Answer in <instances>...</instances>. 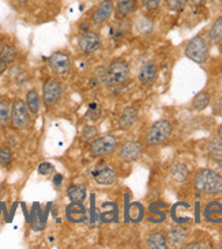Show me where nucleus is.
Instances as JSON below:
<instances>
[{
	"label": "nucleus",
	"instance_id": "11",
	"mask_svg": "<svg viewBox=\"0 0 222 249\" xmlns=\"http://www.w3.org/2000/svg\"><path fill=\"white\" fill-rule=\"evenodd\" d=\"M120 158L123 161L132 162L139 160L142 155V144L138 142H127L120 148Z\"/></svg>",
	"mask_w": 222,
	"mask_h": 249
},
{
	"label": "nucleus",
	"instance_id": "37",
	"mask_svg": "<svg viewBox=\"0 0 222 249\" xmlns=\"http://www.w3.org/2000/svg\"><path fill=\"white\" fill-rule=\"evenodd\" d=\"M187 248H204V245H202V244H199V243H194V244H189V245H187Z\"/></svg>",
	"mask_w": 222,
	"mask_h": 249
},
{
	"label": "nucleus",
	"instance_id": "5",
	"mask_svg": "<svg viewBox=\"0 0 222 249\" xmlns=\"http://www.w3.org/2000/svg\"><path fill=\"white\" fill-rule=\"evenodd\" d=\"M10 122L13 124V127L17 128V129H22V128H26L29 125L30 115H29V109H27L25 102L20 101V100L13 102Z\"/></svg>",
	"mask_w": 222,
	"mask_h": 249
},
{
	"label": "nucleus",
	"instance_id": "28",
	"mask_svg": "<svg viewBox=\"0 0 222 249\" xmlns=\"http://www.w3.org/2000/svg\"><path fill=\"white\" fill-rule=\"evenodd\" d=\"M97 134H98V131H97V128L94 125H86V127L83 128V131H82V141H94Z\"/></svg>",
	"mask_w": 222,
	"mask_h": 249
},
{
	"label": "nucleus",
	"instance_id": "6",
	"mask_svg": "<svg viewBox=\"0 0 222 249\" xmlns=\"http://www.w3.org/2000/svg\"><path fill=\"white\" fill-rule=\"evenodd\" d=\"M117 147V139L113 135H104L93 141L92 143V154L95 157H102V155L111 154Z\"/></svg>",
	"mask_w": 222,
	"mask_h": 249
},
{
	"label": "nucleus",
	"instance_id": "22",
	"mask_svg": "<svg viewBox=\"0 0 222 249\" xmlns=\"http://www.w3.org/2000/svg\"><path fill=\"white\" fill-rule=\"evenodd\" d=\"M209 40L211 41L213 44H218V42H221L222 41V15L221 17H218V18L214 20L213 26L210 27Z\"/></svg>",
	"mask_w": 222,
	"mask_h": 249
},
{
	"label": "nucleus",
	"instance_id": "42",
	"mask_svg": "<svg viewBox=\"0 0 222 249\" xmlns=\"http://www.w3.org/2000/svg\"><path fill=\"white\" fill-rule=\"evenodd\" d=\"M217 3H222V0H216Z\"/></svg>",
	"mask_w": 222,
	"mask_h": 249
},
{
	"label": "nucleus",
	"instance_id": "16",
	"mask_svg": "<svg viewBox=\"0 0 222 249\" xmlns=\"http://www.w3.org/2000/svg\"><path fill=\"white\" fill-rule=\"evenodd\" d=\"M157 71H158V68H157L154 63H146L139 71V81H141V83H143V85L153 83L155 76H157Z\"/></svg>",
	"mask_w": 222,
	"mask_h": 249
},
{
	"label": "nucleus",
	"instance_id": "13",
	"mask_svg": "<svg viewBox=\"0 0 222 249\" xmlns=\"http://www.w3.org/2000/svg\"><path fill=\"white\" fill-rule=\"evenodd\" d=\"M138 120V110L132 107H128L121 112L119 117V127L121 129H130L134 127V124Z\"/></svg>",
	"mask_w": 222,
	"mask_h": 249
},
{
	"label": "nucleus",
	"instance_id": "3",
	"mask_svg": "<svg viewBox=\"0 0 222 249\" xmlns=\"http://www.w3.org/2000/svg\"><path fill=\"white\" fill-rule=\"evenodd\" d=\"M185 56L198 64L206 63L207 57H209L207 41L204 40L202 36H195L194 38H191L185 47Z\"/></svg>",
	"mask_w": 222,
	"mask_h": 249
},
{
	"label": "nucleus",
	"instance_id": "15",
	"mask_svg": "<svg viewBox=\"0 0 222 249\" xmlns=\"http://www.w3.org/2000/svg\"><path fill=\"white\" fill-rule=\"evenodd\" d=\"M86 216V210L82 206V203H75L70 204L67 207V218L71 222H82L85 221Z\"/></svg>",
	"mask_w": 222,
	"mask_h": 249
},
{
	"label": "nucleus",
	"instance_id": "31",
	"mask_svg": "<svg viewBox=\"0 0 222 249\" xmlns=\"http://www.w3.org/2000/svg\"><path fill=\"white\" fill-rule=\"evenodd\" d=\"M136 30L139 33H150L153 30V25L146 19H139L136 22Z\"/></svg>",
	"mask_w": 222,
	"mask_h": 249
},
{
	"label": "nucleus",
	"instance_id": "1",
	"mask_svg": "<svg viewBox=\"0 0 222 249\" xmlns=\"http://www.w3.org/2000/svg\"><path fill=\"white\" fill-rule=\"evenodd\" d=\"M194 184L198 191L202 194H220L222 192V177L214 170L210 169H201L195 176H194Z\"/></svg>",
	"mask_w": 222,
	"mask_h": 249
},
{
	"label": "nucleus",
	"instance_id": "35",
	"mask_svg": "<svg viewBox=\"0 0 222 249\" xmlns=\"http://www.w3.org/2000/svg\"><path fill=\"white\" fill-rule=\"evenodd\" d=\"M61 181H63V176L61 175H56L54 178V184L55 185H60Z\"/></svg>",
	"mask_w": 222,
	"mask_h": 249
},
{
	"label": "nucleus",
	"instance_id": "25",
	"mask_svg": "<svg viewBox=\"0 0 222 249\" xmlns=\"http://www.w3.org/2000/svg\"><path fill=\"white\" fill-rule=\"evenodd\" d=\"M184 238H185V233H184L182 229H179V228L172 229L170 230V233H169V243L172 244V245H179V244H182Z\"/></svg>",
	"mask_w": 222,
	"mask_h": 249
},
{
	"label": "nucleus",
	"instance_id": "36",
	"mask_svg": "<svg viewBox=\"0 0 222 249\" xmlns=\"http://www.w3.org/2000/svg\"><path fill=\"white\" fill-rule=\"evenodd\" d=\"M194 6H203L206 3V0H189Z\"/></svg>",
	"mask_w": 222,
	"mask_h": 249
},
{
	"label": "nucleus",
	"instance_id": "9",
	"mask_svg": "<svg viewBox=\"0 0 222 249\" xmlns=\"http://www.w3.org/2000/svg\"><path fill=\"white\" fill-rule=\"evenodd\" d=\"M78 47L83 53H93L100 47V37L94 32H85L78 38Z\"/></svg>",
	"mask_w": 222,
	"mask_h": 249
},
{
	"label": "nucleus",
	"instance_id": "41",
	"mask_svg": "<svg viewBox=\"0 0 222 249\" xmlns=\"http://www.w3.org/2000/svg\"><path fill=\"white\" fill-rule=\"evenodd\" d=\"M17 1H18V3H22V4H23V3H26L27 0H17Z\"/></svg>",
	"mask_w": 222,
	"mask_h": 249
},
{
	"label": "nucleus",
	"instance_id": "20",
	"mask_svg": "<svg viewBox=\"0 0 222 249\" xmlns=\"http://www.w3.org/2000/svg\"><path fill=\"white\" fill-rule=\"evenodd\" d=\"M26 107L32 115H37L40 110V97L36 90H30L26 94Z\"/></svg>",
	"mask_w": 222,
	"mask_h": 249
},
{
	"label": "nucleus",
	"instance_id": "21",
	"mask_svg": "<svg viewBox=\"0 0 222 249\" xmlns=\"http://www.w3.org/2000/svg\"><path fill=\"white\" fill-rule=\"evenodd\" d=\"M170 177L177 182H184L188 178V169L183 163H176L170 169Z\"/></svg>",
	"mask_w": 222,
	"mask_h": 249
},
{
	"label": "nucleus",
	"instance_id": "8",
	"mask_svg": "<svg viewBox=\"0 0 222 249\" xmlns=\"http://www.w3.org/2000/svg\"><path fill=\"white\" fill-rule=\"evenodd\" d=\"M114 10V4L112 0H102L98 6L95 7V10L92 14V20L95 25H102L112 17V13Z\"/></svg>",
	"mask_w": 222,
	"mask_h": 249
},
{
	"label": "nucleus",
	"instance_id": "34",
	"mask_svg": "<svg viewBox=\"0 0 222 249\" xmlns=\"http://www.w3.org/2000/svg\"><path fill=\"white\" fill-rule=\"evenodd\" d=\"M8 66H10V64H8V63L1 57V54H0V74H1V72H4Z\"/></svg>",
	"mask_w": 222,
	"mask_h": 249
},
{
	"label": "nucleus",
	"instance_id": "32",
	"mask_svg": "<svg viewBox=\"0 0 222 249\" xmlns=\"http://www.w3.org/2000/svg\"><path fill=\"white\" fill-rule=\"evenodd\" d=\"M142 4L148 11H154V10H157L160 7L161 0H142Z\"/></svg>",
	"mask_w": 222,
	"mask_h": 249
},
{
	"label": "nucleus",
	"instance_id": "33",
	"mask_svg": "<svg viewBox=\"0 0 222 249\" xmlns=\"http://www.w3.org/2000/svg\"><path fill=\"white\" fill-rule=\"evenodd\" d=\"M52 172H54V166L51 163H48V162H44V163H41L40 166H38V173L42 176L51 175Z\"/></svg>",
	"mask_w": 222,
	"mask_h": 249
},
{
	"label": "nucleus",
	"instance_id": "12",
	"mask_svg": "<svg viewBox=\"0 0 222 249\" xmlns=\"http://www.w3.org/2000/svg\"><path fill=\"white\" fill-rule=\"evenodd\" d=\"M93 178L95 180V182H98L101 185H111L116 180V173L112 168L101 165L93 170Z\"/></svg>",
	"mask_w": 222,
	"mask_h": 249
},
{
	"label": "nucleus",
	"instance_id": "38",
	"mask_svg": "<svg viewBox=\"0 0 222 249\" xmlns=\"http://www.w3.org/2000/svg\"><path fill=\"white\" fill-rule=\"evenodd\" d=\"M218 110H220V115L222 116V97H221V100L218 101Z\"/></svg>",
	"mask_w": 222,
	"mask_h": 249
},
{
	"label": "nucleus",
	"instance_id": "27",
	"mask_svg": "<svg viewBox=\"0 0 222 249\" xmlns=\"http://www.w3.org/2000/svg\"><path fill=\"white\" fill-rule=\"evenodd\" d=\"M100 116H101V107H100V104H97V102L90 104V107H89V110H88L89 120L95 122V120H98V119H100Z\"/></svg>",
	"mask_w": 222,
	"mask_h": 249
},
{
	"label": "nucleus",
	"instance_id": "39",
	"mask_svg": "<svg viewBox=\"0 0 222 249\" xmlns=\"http://www.w3.org/2000/svg\"><path fill=\"white\" fill-rule=\"evenodd\" d=\"M218 138H220V139H222V125L218 128Z\"/></svg>",
	"mask_w": 222,
	"mask_h": 249
},
{
	"label": "nucleus",
	"instance_id": "30",
	"mask_svg": "<svg viewBox=\"0 0 222 249\" xmlns=\"http://www.w3.org/2000/svg\"><path fill=\"white\" fill-rule=\"evenodd\" d=\"M124 32H126V23L124 22H117V23H114L112 29H111V33H112V37H113L114 40L116 38H121L123 36H124Z\"/></svg>",
	"mask_w": 222,
	"mask_h": 249
},
{
	"label": "nucleus",
	"instance_id": "18",
	"mask_svg": "<svg viewBox=\"0 0 222 249\" xmlns=\"http://www.w3.org/2000/svg\"><path fill=\"white\" fill-rule=\"evenodd\" d=\"M68 197L71 202L75 203H82L85 202L86 199V187L81 185V184H76L68 188Z\"/></svg>",
	"mask_w": 222,
	"mask_h": 249
},
{
	"label": "nucleus",
	"instance_id": "4",
	"mask_svg": "<svg viewBox=\"0 0 222 249\" xmlns=\"http://www.w3.org/2000/svg\"><path fill=\"white\" fill-rule=\"evenodd\" d=\"M170 135H172V124L168 120L155 122L146 134V143L148 146L161 144L165 141H168Z\"/></svg>",
	"mask_w": 222,
	"mask_h": 249
},
{
	"label": "nucleus",
	"instance_id": "19",
	"mask_svg": "<svg viewBox=\"0 0 222 249\" xmlns=\"http://www.w3.org/2000/svg\"><path fill=\"white\" fill-rule=\"evenodd\" d=\"M148 247L151 249H165L166 245V238L161 231H154L151 233L148 238Z\"/></svg>",
	"mask_w": 222,
	"mask_h": 249
},
{
	"label": "nucleus",
	"instance_id": "26",
	"mask_svg": "<svg viewBox=\"0 0 222 249\" xmlns=\"http://www.w3.org/2000/svg\"><path fill=\"white\" fill-rule=\"evenodd\" d=\"M13 161V154H11V150L8 147H1L0 148V166H10V163Z\"/></svg>",
	"mask_w": 222,
	"mask_h": 249
},
{
	"label": "nucleus",
	"instance_id": "10",
	"mask_svg": "<svg viewBox=\"0 0 222 249\" xmlns=\"http://www.w3.org/2000/svg\"><path fill=\"white\" fill-rule=\"evenodd\" d=\"M49 66H51V68H52V71H54L55 74H66L68 70H70V67H71L70 56L63 53V52H55L49 57Z\"/></svg>",
	"mask_w": 222,
	"mask_h": 249
},
{
	"label": "nucleus",
	"instance_id": "14",
	"mask_svg": "<svg viewBox=\"0 0 222 249\" xmlns=\"http://www.w3.org/2000/svg\"><path fill=\"white\" fill-rule=\"evenodd\" d=\"M136 0H117L116 6H114V11L119 19H123L128 17L130 14H132L136 10Z\"/></svg>",
	"mask_w": 222,
	"mask_h": 249
},
{
	"label": "nucleus",
	"instance_id": "23",
	"mask_svg": "<svg viewBox=\"0 0 222 249\" xmlns=\"http://www.w3.org/2000/svg\"><path fill=\"white\" fill-rule=\"evenodd\" d=\"M207 153L214 160H222V139L216 138L207 143Z\"/></svg>",
	"mask_w": 222,
	"mask_h": 249
},
{
	"label": "nucleus",
	"instance_id": "2",
	"mask_svg": "<svg viewBox=\"0 0 222 249\" xmlns=\"http://www.w3.org/2000/svg\"><path fill=\"white\" fill-rule=\"evenodd\" d=\"M128 76H130V67L124 60L121 59H116L113 60L107 68V72L104 75L105 83L108 86H121L127 82Z\"/></svg>",
	"mask_w": 222,
	"mask_h": 249
},
{
	"label": "nucleus",
	"instance_id": "40",
	"mask_svg": "<svg viewBox=\"0 0 222 249\" xmlns=\"http://www.w3.org/2000/svg\"><path fill=\"white\" fill-rule=\"evenodd\" d=\"M4 49V44H3V41H1V38H0V53H1V51Z\"/></svg>",
	"mask_w": 222,
	"mask_h": 249
},
{
	"label": "nucleus",
	"instance_id": "24",
	"mask_svg": "<svg viewBox=\"0 0 222 249\" xmlns=\"http://www.w3.org/2000/svg\"><path fill=\"white\" fill-rule=\"evenodd\" d=\"M210 104V95L206 93V91H202V93H199V94L195 95V98H194V101H192V107L196 110H203V109H206L209 107Z\"/></svg>",
	"mask_w": 222,
	"mask_h": 249
},
{
	"label": "nucleus",
	"instance_id": "17",
	"mask_svg": "<svg viewBox=\"0 0 222 249\" xmlns=\"http://www.w3.org/2000/svg\"><path fill=\"white\" fill-rule=\"evenodd\" d=\"M11 117V101L7 97H0V127L10 123Z\"/></svg>",
	"mask_w": 222,
	"mask_h": 249
},
{
	"label": "nucleus",
	"instance_id": "29",
	"mask_svg": "<svg viewBox=\"0 0 222 249\" xmlns=\"http://www.w3.org/2000/svg\"><path fill=\"white\" fill-rule=\"evenodd\" d=\"M188 0H166V7L170 11H182L187 6Z\"/></svg>",
	"mask_w": 222,
	"mask_h": 249
},
{
	"label": "nucleus",
	"instance_id": "7",
	"mask_svg": "<svg viewBox=\"0 0 222 249\" xmlns=\"http://www.w3.org/2000/svg\"><path fill=\"white\" fill-rule=\"evenodd\" d=\"M63 95V88L61 83L57 79H49L45 82L42 89V98L47 105H55Z\"/></svg>",
	"mask_w": 222,
	"mask_h": 249
}]
</instances>
